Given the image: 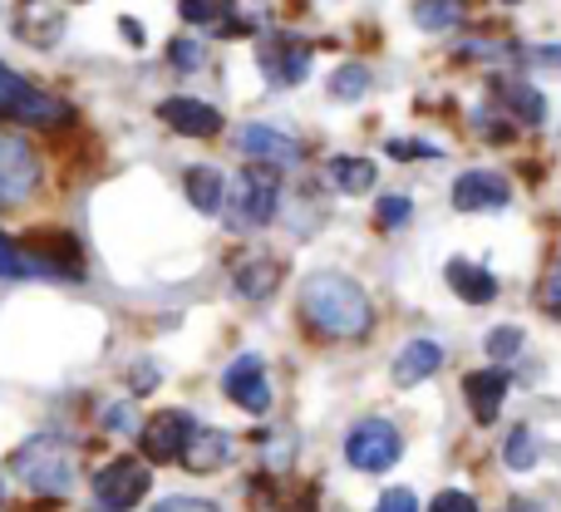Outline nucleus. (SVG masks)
I'll return each instance as SVG.
<instances>
[{
  "mask_svg": "<svg viewBox=\"0 0 561 512\" xmlns=\"http://www.w3.org/2000/svg\"><path fill=\"white\" fill-rule=\"evenodd\" d=\"M300 316L330 340H359L375 320L369 296L359 291V281L340 276V271H316L300 286Z\"/></svg>",
  "mask_w": 561,
  "mask_h": 512,
  "instance_id": "f257e3e1",
  "label": "nucleus"
},
{
  "mask_svg": "<svg viewBox=\"0 0 561 512\" xmlns=\"http://www.w3.org/2000/svg\"><path fill=\"white\" fill-rule=\"evenodd\" d=\"M10 468H15L20 483L39 498H69L75 493V478H79L75 448H69L59 434H35L25 448H15Z\"/></svg>",
  "mask_w": 561,
  "mask_h": 512,
  "instance_id": "f03ea898",
  "label": "nucleus"
},
{
  "mask_svg": "<svg viewBox=\"0 0 561 512\" xmlns=\"http://www.w3.org/2000/svg\"><path fill=\"white\" fill-rule=\"evenodd\" d=\"M276 203H280V183L266 163H247L242 173L227 183V223L237 232H256L276 217Z\"/></svg>",
  "mask_w": 561,
  "mask_h": 512,
  "instance_id": "7ed1b4c3",
  "label": "nucleus"
},
{
  "mask_svg": "<svg viewBox=\"0 0 561 512\" xmlns=\"http://www.w3.org/2000/svg\"><path fill=\"white\" fill-rule=\"evenodd\" d=\"M399 454H404V439H399V429L389 419H365L345 439V458L359 474H385V468L399 464Z\"/></svg>",
  "mask_w": 561,
  "mask_h": 512,
  "instance_id": "20e7f679",
  "label": "nucleus"
},
{
  "mask_svg": "<svg viewBox=\"0 0 561 512\" xmlns=\"http://www.w3.org/2000/svg\"><path fill=\"white\" fill-rule=\"evenodd\" d=\"M148 488H153V468L138 464V458H114L94 478V503L99 512H128L134 503H144Z\"/></svg>",
  "mask_w": 561,
  "mask_h": 512,
  "instance_id": "39448f33",
  "label": "nucleus"
},
{
  "mask_svg": "<svg viewBox=\"0 0 561 512\" xmlns=\"http://www.w3.org/2000/svg\"><path fill=\"white\" fill-rule=\"evenodd\" d=\"M39 187V158L25 138L0 134V207H20Z\"/></svg>",
  "mask_w": 561,
  "mask_h": 512,
  "instance_id": "423d86ee",
  "label": "nucleus"
},
{
  "mask_svg": "<svg viewBox=\"0 0 561 512\" xmlns=\"http://www.w3.org/2000/svg\"><path fill=\"white\" fill-rule=\"evenodd\" d=\"M193 434H197V419H193V414H183V409H163V414L148 419L138 439H144L148 464H173V458L187 454Z\"/></svg>",
  "mask_w": 561,
  "mask_h": 512,
  "instance_id": "0eeeda50",
  "label": "nucleus"
},
{
  "mask_svg": "<svg viewBox=\"0 0 561 512\" xmlns=\"http://www.w3.org/2000/svg\"><path fill=\"white\" fill-rule=\"evenodd\" d=\"M256 65H262L266 84L290 89V84H300V79L310 75V45L306 39H296V35H272V39L256 45Z\"/></svg>",
  "mask_w": 561,
  "mask_h": 512,
  "instance_id": "6e6552de",
  "label": "nucleus"
},
{
  "mask_svg": "<svg viewBox=\"0 0 561 512\" xmlns=\"http://www.w3.org/2000/svg\"><path fill=\"white\" fill-rule=\"evenodd\" d=\"M222 389L232 405L247 409V414H266V409H272V385H266L262 355H237L222 375Z\"/></svg>",
  "mask_w": 561,
  "mask_h": 512,
  "instance_id": "1a4fd4ad",
  "label": "nucleus"
},
{
  "mask_svg": "<svg viewBox=\"0 0 561 512\" xmlns=\"http://www.w3.org/2000/svg\"><path fill=\"white\" fill-rule=\"evenodd\" d=\"M513 203V187H507L503 173H463L454 183V207L458 213H497V207Z\"/></svg>",
  "mask_w": 561,
  "mask_h": 512,
  "instance_id": "9d476101",
  "label": "nucleus"
},
{
  "mask_svg": "<svg viewBox=\"0 0 561 512\" xmlns=\"http://www.w3.org/2000/svg\"><path fill=\"white\" fill-rule=\"evenodd\" d=\"M242 153L252 163H266V168H296L300 163V144L290 134H280L272 124H247L242 128Z\"/></svg>",
  "mask_w": 561,
  "mask_h": 512,
  "instance_id": "9b49d317",
  "label": "nucleus"
},
{
  "mask_svg": "<svg viewBox=\"0 0 561 512\" xmlns=\"http://www.w3.org/2000/svg\"><path fill=\"white\" fill-rule=\"evenodd\" d=\"M158 118H163L173 134H187V138H213L222 128V114L203 99H163L158 104Z\"/></svg>",
  "mask_w": 561,
  "mask_h": 512,
  "instance_id": "f8f14e48",
  "label": "nucleus"
},
{
  "mask_svg": "<svg viewBox=\"0 0 561 512\" xmlns=\"http://www.w3.org/2000/svg\"><path fill=\"white\" fill-rule=\"evenodd\" d=\"M463 395H468V409H473L478 424H493L507 399V375L503 369H473V375L463 379Z\"/></svg>",
  "mask_w": 561,
  "mask_h": 512,
  "instance_id": "ddd939ff",
  "label": "nucleus"
},
{
  "mask_svg": "<svg viewBox=\"0 0 561 512\" xmlns=\"http://www.w3.org/2000/svg\"><path fill=\"white\" fill-rule=\"evenodd\" d=\"M438 365H444V345L438 340H409L394 360V385H424Z\"/></svg>",
  "mask_w": 561,
  "mask_h": 512,
  "instance_id": "4468645a",
  "label": "nucleus"
},
{
  "mask_svg": "<svg viewBox=\"0 0 561 512\" xmlns=\"http://www.w3.org/2000/svg\"><path fill=\"white\" fill-rule=\"evenodd\" d=\"M232 286H237V296H247V300H266L280 286V266L272 257H247L232 266Z\"/></svg>",
  "mask_w": 561,
  "mask_h": 512,
  "instance_id": "2eb2a0df",
  "label": "nucleus"
},
{
  "mask_svg": "<svg viewBox=\"0 0 561 512\" xmlns=\"http://www.w3.org/2000/svg\"><path fill=\"white\" fill-rule=\"evenodd\" d=\"M227 458H232V439H227L222 429H197L193 444H187V454H183V468H193V474H213V468H222Z\"/></svg>",
  "mask_w": 561,
  "mask_h": 512,
  "instance_id": "dca6fc26",
  "label": "nucleus"
},
{
  "mask_svg": "<svg viewBox=\"0 0 561 512\" xmlns=\"http://www.w3.org/2000/svg\"><path fill=\"white\" fill-rule=\"evenodd\" d=\"M59 30H65V15H59L55 5H45V0H25V5H20V35H25L30 45L49 49L59 39Z\"/></svg>",
  "mask_w": 561,
  "mask_h": 512,
  "instance_id": "f3484780",
  "label": "nucleus"
},
{
  "mask_svg": "<svg viewBox=\"0 0 561 512\" xmlns=\"http://www.w3.org/2000/svg\"><path fill=\"white\" fill-rule=\"evenodd\" d=\"M497 104L527 128H537L547 118V99L537 94L533 84H517V79H503V84H497Z\"/></svg>",
  "mask_w": 561,
  "mask_h": 512,
  "instance_id": "a211bd4d",
  "label": "nucleus"
},
{
  "mask_svg": "<svg viewBox=\"0 0 561 512\" xmlns=\"http://www.w3.org/2000/svg\"><path fill=\"white\" fill-rule=\"evenodd\" d=\"M448 286H454L458 296L468 300V306H488V300L497 296L493 271L473 266V261H448Z\"/></svg>",
  "mask_w": 561,
  "mask_h": 512,
  "instance_id": "6ab92c4d",
  "label": "nucleus"
},
{
  "mask_svg": "<svg viewBox=\"0 0 561 512\" xmlns=\"http://www.w3.org/2000/svg\"><path fill=\"white\" fill-rule=\"evenodd\" d=\"M183 187H187V203L197 207V213H222L227 207V183H222V173L217 168H187V178H183Z\"/></svg>",
  "mask_w": 561,
  "mask_h": 512,
  "instance_id": "aec40b11",
  "label": "nucleus"
},
{
  "mask_svg": "<svg viewBox=\"0 0 561 512\" xmlns=\"http://www.w3.org/2000/svg\"><path fill=\"white\" fill-rule=\"evenodd\" d=\"M0 276L15 281V276H59V271L49 266L35 247H15L5 232H0Z\"/></svg>",
  "mask_w": 561,
  "mask_h": 512,
  "instance_id": "412c9836",
  "label": "nucleus"
},
{
  "mask_svg": "<svg viewBox=\"0 0 561 512\" xmlns=\"http://www.w3.org/2000/svg\"><path fill=\"white\" fill-rule=\"evenodd\" d=\"M15 118L20 124H35V128H59V124H69V104L55 94H45V89H30V99L20 104Z\"/></svg>",
  "mask_w": 561,
  "mask_h": 512,
  "instance_id": "4be33fe9",
  "label": "nucleus"
},
{
  "mask_svg": "<svg viewBox=\"0 0 561 512\" xmlns=\"http://www.w3.org/2000/svg\"><path fill=\"white\" fill-rule=\"evenodd\" d=\"M330 183L340 187V193H369L375 187V163L369 158H330Z\"/></svg>",
  "mask_w": 561,
  "mask_h": 512,
  "instance_id": "5701e85b",
  "label": "nucleus"
},
{
  "mask_svg": "<svg viewBox=\"0 0 561 512\" xmlns=\"http://www.w3.org/2000/svg\"><path fill=\"white\" fill-rule=\"evenodd\" d=\"M463 20V0H419L414 25L419 30H454Z\"/></svg>",
  "mask_w": 561,
  "mask_h": 512,
  "instance_id": "b1692460",
  "label": "nucleus"
},
{
  "mask_svg": "<svg viewBox=\"0 0 561 512\" xmlns=\"http://www.w3.org/2000/svg\"><path fill=\"white\" fill-rule=\"evenodd\" d=\"M507 468H517V474H527V468L537 464V434L527 424H517L513 434H507V448H503Z\"/></svg>",
  "mask_w": 561,
  "mask_h": 512,
  "instance_id": "393cba45",
  "label": "nucleus"
},
{
  "mask_svg": "<svg viewBox=\"0 0 561 512\" xmlns=\"http://www.w3.org/2000/svg\"><path fill=\"white\" fill-rule=\"evenodd\" d=\"M30 89H35L30 79H20L10 65H0V114L15 118V114H20V104L30 99Z\"/></svg>",
  "mask_w": 561,
  "mask_h": 512,
  "instance_id": "a878e982",
  "label": "nucleus"
},
{
  "mask_svg": "<svg viewBox=\"0 0 561 512\" xmlns=\"http://www.w3.org/2000/svg\"><path fill=\"white\" fill-rule=\"evenodd\" d=\"M369 89V69L365 65H340L330 79V99H365Z\"/></svg>",
  "mask_w": 561,
  "mask_h": 512,
  "instance_id": "bb28decb",
  "label": "nucleus"
},
{
  "mask_svg": "<svg viewBox=\"0 0 561 512\" xmlns=\"http://www.w3.org/2000/svg\"><path fill=\"white\" fill-rule=\"evenodd\" d=\"M183 20L187 25H217V20L232 15V0H183Z\"/></svg>",
  "mask_w": 561,
  "mask_h": 512,
  "instance_id": "cd10ccee",
  "label": "nucleus"
},
{
  "mask_svg": "<svg viewBox=\"0 0 561 512\" xmlns=\"http://www.w3.org/2000/svg\"><path fill=\"white\" fill-rule=\"evenodd\" d=\"M517 350H523V330L517 326H497L493 335H488V355L493 360H513Z\"/></svg>",
  "mask_w": 561,
  "mask_h": 512,
  "instance_id": "c85d7f7f",
  "label": "nucleus"
},
{
  "mask_svg": "<svg viewBox=\"0 0 561 512\" xmlns=\"http://www.w3.org/2000/svg\"><path fill=\"white\" fill-rule=\"evenodd\" d=\"M104 429H114V434H144V429H138L134 405H114V409H104Z\"/></svg>",
  "mask_w": 561,
  "mask_h": 512,
  "instance_id": "c756f323",
  "label": "nucleus"
},
{
  "mask_svg": "<svg viewBox=\"0 0 561 512\" xmlns=\"http://www.w3.org/2000/svg\"><path fill=\"white\" fill-rule=\"evenodd\" d=\"M168 59H173V69H197L203 65V45H197V39H173Z\"/></svg>",
  "mask_w": 561,
  "mask_h": 512,
  "instance_id": "7c9ffc66",
  "label": "nucleus"
},
{
  "mask_svg": "<svg viewBox=\"0 0 561 512\" xmlns=\"http://www.w3.org/2000/svg\"><path fill=\"white\" fill-rule=\"evenodd\" d=\"M409 213H414V207H409V197H385L375 217H379V227H404Z\"/></svg>",
  "mask_w": 561,
  "mask_h": 512,
  "instance_id": "2f4dec72",
  "label": "nucleus"
},
{
  "mask_svg": "<svg viewBox=\"0 0 561 512\" xmlns=\"http://www.w3.org/2000/svg\"><path fill=\"white\" fill-rule=\"evenodd\" d=\"M375 512H419V498L409 493V488H389V493L379 498Z\"/></svg>",
  "mask_w": 561,
  "mask_h": 512,
  "instance_id": "473e14b6",
  "label": "nucleus"
},
{
  "mask_svg": "<svg viewBox=\"0 0 561 512\" xmlns=\"http://www.w3.org/2000/svg\"><path fill=\"white\" fill-rule=\"evenodd\" d=\"M428 512H478V503L468 493H454V488H448V493H438L434 503H428Z\"/></svg>",
  "mask_w": 561,
  "mask_h": 512,
  "instance_id": "72a5a7b5",
  "label": "nucleus"
},
{
  "mask_svg": "<svg viewBox=\"0 0 561 512\" xmlns=\"http://www.w3.org/2000/svg\"><path fill=\"white\" fill-rule=\"evenodd\" d=\"M148 512H222V508L207 503V498H168V503H158Z\"/></svg>",
  "mask_w": 561,
  "mask_h": 512,
  "instance_id": "f704fd0d",
  "label": "nucleus"
},
{
  "mask_svg": "<svg viewBox=\"0 0 561 512\" xmlns=\"http://www.w3.org/2000/svg\"><path fill=\"white\" fill-rule=\"evenodd\" d=\"M389 153H394V158H438V148L434 144H404V138H394V144H389Z\"/></svg>",
  "mask_w": 561,
  "mask_h": 512,
  "instance_id": "c9c22d12",
  "label": "nucleus"
},
{
  "mask_svg": "<svg viewBox=\"0 0 561 512\" xmlns=\"http://www.w3.org/2000/svg\"><path fill=\"white\" fill-rule=\"evenodd\" d=\"M542 300H547V310H561V266H557V276H552V281H547Z\"/></svg>",
  "mask_w": 561,
  "mask_h": 512,
  "instance_id": "e433bc0d",
  "label": "nucleus"
},
{
  "mask_svg": "<svg viewBox=\"0 0 561 512\" xmlns=\"http://www.w3.org/2000/svg\"><path fill=\"white\" fill-rule=\"evenodd\" d=\"M134 379H138V385H134V389H153L158 369H153V365H138V369H134Z\"/></svg>",
  "mask_w": 561,
  "mask_h": 512,
  "instance_id": "4c0bfd02",
  "label": "nucleus"
},
{
  "mask_svg": "<svg viewBox=\"0 0 561 512\" xmlns=\"http://www.w3.org/2000/svg\"><path fill=\"white\" fill-rule=\"evenodd\" d=\"M533 59H542V65H557V69H561V45H542Z\"/></svg>",
  "mask_w": 561,
  "mask_h": 512,
  "instance_id": "58836bf2",
  "label": "nucleus"
},
{
  "mask_svg": "<svg viewBox=\"0 0 561 512\" xmlns=\"http://www.w3.org/2000/svg\"><path fill=\"white\" fill-rule=\"evenodd\" d=\"M503 512H547L542 503H533V498H517V503H507Z\"/></svg>",
  "mask_w": 561,
  "mask_h": 512,
  "instance_id": "ea45409f",
  "label": "nucleus"
}]
</instances>
